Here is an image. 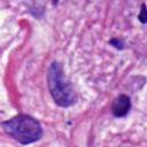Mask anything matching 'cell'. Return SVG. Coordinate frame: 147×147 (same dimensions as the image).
Masks as SVG:
<instances>
[{
  "label": "cell",
  "mask_w": 147,
  "mask_h": 147,
  "mask_svg": "<svg viewBox=\"0 0 147 147\" xmlns=\"http://www.w3.org/2000/svg\"><path fill=\"white\" fill-rule=\"evenodd\" d=\"M2 129L13 139L22 145L38 141L42 137V127L40 123L32 116L20 114L8 121L1 123Z\"/></svg>",
  "instance_id": "obj_1"
},
{
  "label": "cell",
  "mask_w": 147,
  "mask_h": 147,
  "mask_svg": "<svg viewBox=\"0 0 147 147\" xmlns=\"http://www.w3.org/2000/svg\"><path fill=\"white\" fill-rule=\"evenodd\" d=\"M47 85L49 93L57 106L67 108L76 102L77 96L75 90L69 79L65 77L62 65L56 61L52 62L48 68Z\"/></svg>",
  "instance_id": "obj_2"
},
{
  "label": "cell",
  "mask_w": 147,
  "mask_h": 147,
  "mask_svg": "<svg viewBox=\"0 0 147 147\" xmlns=\"http://www.w3.org/2000/svg\"><path fill=\"white\" fill-rule=\"evenodd\" d=\"M131 108V99L126 94L117 95L111 105V111L115 117H124L127 115Z\"/></svg>",
  "instance_id": "obj_3"
},
{
  "label": "cell",
  "mask_w": 147,
  "mask_h": 147,
  "mask_svg": "<svg viewBox=\"0 0 147 147\" xmlns=\"http://www.w3.org/2000/svg\"><path fill=\"white\" fill-rule=\"evenodd\" d=\"M138 18H139V21L142 24H146V22H147V15H146V5L145 3L141 5V10H140V14L138 15Z\"/></svg>",
  "instance_id": "obj_4"
},
{
  "label": "cell",
  "mask_w": 147,
  "mask_h": 147,
  "mask_svg": "<svg viewBox=\"0 0 147 147\" xmlns=\"http://www.w3.org/2000/svg\"><path fill=\"white\" fill-rule=\"evenodd\" d=\"M110 44L114 45V46H115L116 48H118V49H119V48H121V49L123 48V44H122V41H119L118 39H111V40H110Z\"/></svg>",
  "instance_id": "obj_5"
}]
</instances>
